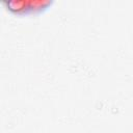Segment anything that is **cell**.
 Instances as JSON below:
<instances>
[{"instance_id": "6da1fadb", "label": "cell", "mask_w": 133, "mask_h": 133, "mask_svg": "<svg viewBox=\"0 0 133 133\" xmlns=\"http://www.w3.org/2000/svg\"><path fill=\"white\" fill-rule=\"evenodd\" d=\"M55 0H0V5L18 17L38 16L49 10Z\"/></svg>"}]
</instances>
